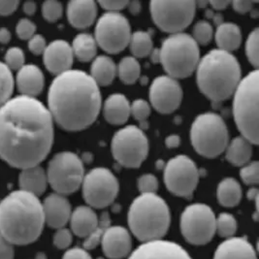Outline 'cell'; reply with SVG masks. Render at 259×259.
<instances>
[{
  "mask_svg": "<svg viewBox=\"0 0 259 259\" xmlns=\"http://www.w3.org/2000/svg\"><path fill=\"white\" fill-rule=\"evenodd\" d=\"M104 117L107 121L114 125L124 124L130 117V103L123 95H110L104 103Z\"/></svg>",
  "mask_w": 259,
  "mask_h": 259,
  "instance_id": "484cf974",
  "label": "cell"
},
{
  "mask_svg": "<svg viewBox=\"0 0 259 259\" xmlns=\"http://www.w3.org/2000/svg\"><path fill=\"white\" fill-rule=\"evenodd\" d=\"M152 106L161 114L175 112L183 100V90L176 79L167 76L156 77L150 88Z\"/></svg>",
  "mask_w": 259,
  "mask_h": 259,
  "instance_id": "2e32d148",
  "label": "cell"
},
{
  "mask_svg": "<svg viewBox=\"0 0 259 259\" xmlns=\"http://www.w3.org/2000/svg\"><path fill=\"white\" fill-rule=\"evenodd\" d=\"M218 200L224 207H235L242 198V189L240 184L233 178L224 179L217 189Z\"/></svg>",
  "mask_w": 259,
  "mask_h": 259,
  "instance_id": "f546056e",
  "label": "cell"
},
{
  "mask_svg": "<svg viewBox=\"0 0 259 259\" xmlns=\"http://www.w3.org/2000/svg\"><path fill=\"white\" fill-rule=\"evenodd\" d=\"M110 218L109 214L107 212H103L101 214V218L99 219L98 225L95 228V231L90 236H88L85 238V241L83 243V247L84 249H93L95 247H97L102 240V236L104 234L105 230L110 225Z\"/></svg>",
  "mask_w": 259,
  "mask_h": 259,
  "instance_id": "d590c367",
  "label": "cell"
},
{
  "mask_svg": "<svg viewBox=\"0 0 259 259\" xmlns=\"http://www.w3.org/2000/svg\"><path fill=\"white\" fill-rule=\"evenodd\" d=\"M199 177L198 168L187 155H177L165 165L163 179L166 188L180 197L190 198L192 196Z\"/></svg>",
  "mask_w": 259,
  "mask_h": 259,
  "instance_id": "9a60e30c",
  "label": "cell"
},
{
  "mask_svg": "<svg viewBox=\"0 0 259 259\" xmlns=\"http://www.w3.org/2000/svg\"><path fill=\"white\" fill-rule=\"evenodd\" d=\"M130 50L134 58H146L153 51V38L150 32L138 30L132 33L130 41Z\"/></svg>",
  "mask_w": 259,
  "mask_h": 259,
  "instance_id": "1f68e13d",
  "label": "cell"
},
{
  "mask_svg": "<svg viewBox=\"0 0 259 259\" xmlns=\"http://www.w3.org/2000/svg\"><path fill=\"white\" fill-rule=\"evenodd\" d=\"M213 259H257V256L246 239L232 237L218 247Z\"/></svg>",
  "mask_w": 259,
  "mask_h": 259,
  "instance_id": "603a6c76",
  "label": "cell"
},
{
  "mask_svg": "<svg viewBox=\"0 0 259 259\" xmlns=\"http://www.w3.org/2000/svg\"><path fill=\"white\" fill-rule=\"evenodd\" d=\"M72 243V232L69 229L62 227L58 229L54 236V244L60 249H65L69 247Z\"/></svg>",
  "mask_w": 259,
  "mask_h": 259,
  "instance_id": "f6af8a7d",
  "label": "cell"
},
{
  "mask_svg": "<svg viewBox=\"0 0 259 259\" xmlns=\"http://www.w3.org/2000/svg\"><path fill=\"white\" fill-rule=\"evenodd\" d=\"M14 89L15 78L12 71L4 62L0 61V107L12 98Z\"/></svg>",
  "mask_w": 259,
  "mask_h": 259,
  "instance_id": "836d02e7",
  "label": "cell"
},
{
  "mask_svg": "<svg viewBox=\"0 0 259 259\" xmlns=\"http://www.w3.org/2000/svg\"><path fill=\"white\" fill-rule=\"evenodd\" d=\"M194 150L202 156L214 158L224 153L229 134L224 118L214 113H204L194 119L190 128Z\"/></svg>",
  "mask_w": 259,
  "mask_h": 259,
  "instance_id": "ba28073f",
  "label": "cell"
},
{
  "mask_svg": "<svg viewBox=\"0 0 259 259\" xmlns=\"http://www.w3.org/2000/svg\"><path fill=\"white\" fill-rule=\"evenodd\" d=\"M214 37L219 50L228 53L237 50L242 43L241 30L233 23H223L218 25Z\"/></svg>",
  "mask_w": 259,
  "mask_h": 259,
  "instance_id": "4316f807",
  "label": "cell"
},
{
  "mask_svg": "<svg viewBox=\"0 0 259 259\" xmlns=\"http://www.w3.org/2000/svg\"><path fill=\"white\" fill-rule=\"evenodd\" d=\"M160 50V63L168 76L185 79L196 70L200 60L199 45L187 33L171 34L163 41Z\"/></svg>",
  "mask_w": 259,
  "mask_h": 259,
  "instance_id": "52a82bcc",
  "label": "cell"
},
{
  "mask_svg": "<svg viewBox=\"0 0 259 259\" xmlns=\"http://www.w3.org/2000/svg\"><path fill=\"white\" fill-rule=\"evenodd\" d=\"M19 5V1H0V16L11 15L18 9Z\"/></svg>",
  "mask_w": 259,
  "mask_h": 259,
  "instance_id": "f907efd6",
  "label": "cell"
},
{
  "mask_svg": "<svg viewBox=\"0 0 259 259\" xmlns=\"http://www.w3.org/2000/svg\"><path fill=\"white\" fill-rule=\"evenodd\" d=\"M54 122L37 98L12 97L0 107V157L21 170L40 164L54 144Z\"/></svg>",
  "mask_w": 259,
  "mask_h": 259,
  "instance_id": "6da1fadb",
  "label": "cell"
},
{
  "mask_svg": "<svg viewBox=\"0 0 259 259\" xmlns=\"http://www.w3.org/2000/svg\"><path fill=\"white\" fill-rule=\"evenodd\" d=\"M111 149L119 164L126 168H138L148 156L149 140L139 127L127 125L116 132Z\"/></svg>",
  "mask_w": 259,
  "mask_h": 259,
  "instance_id": "30bf717a",
  "label": "cell"
},
{
  "mask_svg": "<svg viewBox=\"0 0 259 259\" xmlns=\"http://www.w3.org/2000/svg\"><path fill=\"white\" fill-rule=\"evenodd\" d=\"M36 9H37V5L33 1H26L23 4V11L28 16L33 15L36 12Z\"/></svg>",
  "mask_w": 259,
  "mask_h": 259,
  "instance_id": "11a10c76",
  "label": "cell"
},
{
  "mask_svg": "<svg viewBox=\"0 0 259 259\" xmlns=\"http://www.w3.org/2000/svg\"><path fill=\"white\" fill-rule=\"evenodd\" d=\"M128 259H191L184 247L177 243L157 240L143 243L137 247Z\"/></svg>",
  "mask_w": 259,
  "mask_h": 259,
  "instance_id": "e0dca14e",
  "label": "cell"
},
{
  "mask_svg": "<svg viewBox=\"0 0 259 259\" xmlns=\"http://www.w3.org/2000/svg\"><path fill=\"white\" fill-rule=\"evenodd\" d=\"M150 10L154 24L162 31L181 33L192 23L196 11L195 1H152Z\"/></svg>",
  "mask_w": 259,
  "mask_h": 259,
  "instance_id": "8fae6325",
  "label": "cell"
},
{
  "mask_svg": "<svg viewBox=\"0 0 259 259\" xmlns=\"http://www.w3.org/2000/svg\"><path fill=\"white\" fill-rule=\"evenodd\" d=\"M233 99V115L241 136L252 145L258 144V70L252 71L239 82Z\"/></svg>",
  "mask_w": 259,
  "mask_h": 259,
  "instance_id": "8992f818",
  "label": "cell"
},
{
  "mask_svg": "<svg viewBox=\"0 0 259 259\" xmlns=\"http://www.w3.org/2000/svg\"><path fill=\"white\" fill-rule=\"evenodd\" d=\"M48 184L61 195H68L82 186L84 168L82 158L76 153L61 152L53 156L48 165Z\"/></svg>",
  "mask_w": 259,
  "mask_h": 259,
  "instance_id": "9c48e42d",
  "label": "cell"
},
{
  "mask_svg": "<svg viewBox=\"0 0 259 259\" xmlns=\"http://www.w3.org/2000/svg\"><path fill=\"white\" fill-rule=\"evenodd\" d=\"M42 207L45 224L52 228H62L70 221L71 205L64 195L56 192L48 195L42 203Z\"/></svg>",
  "mask_w": 259,
  "mask_h": 259,
  "instance_id": "ffe728a7",
  "label": "cell"
},
{
  "mask_svg": "<svg viewBox=\"0 0 259 259\" xmlns=\"http://www.w3.org/2000/svg\"><path fill=\"white\" fill-rule=\"evenodd\" d=\"M90 75L98 87H106L115 80L117 66L108 56H99L94 59Z\"/></svg>",
  "mask_w": 259,
  "mask_h": 259,
  "instance_id": "83f0119b",
  "label": "cell"
},
{
  "mask_svg": "<svg viewBox=\"0 0 259 259\" xmlns=\"http://www.w3.org/2000/svg\"><path fill=\"white\" fill-rule=\"evenodd\" d=\"M19 185L22 190L39 197L47 189V173L40 165L22 169L19 176Z\"/></svg>",
  "mask_w": 259,
  "mask_h": 259,
  "instance_id": "cb8c5ba5",
  "label": "cell"
},
{
  "mask_svg": "<svg viewBox=\"0 0 259 259\" xmlns=\"http://www.w3.org/2000/svg\"><path fill=\"white\" fill-rule=\"evenodd\" d=\"M117 74L121 82L126 84H132L140 78V63L134 57L123 58L117 66Z\"/></svg>",
  "mask_w": 259,
  "mask_h": 259,
  "instance_id": "d6a6232c",
  "label": "cell"
},
{
  "mask_svg": "<svg viewBox=\"0 0 259 259\" xmlns=\"http://www.w3.org/2000/svg\"><path fill=\"white\" fill-rule=\"evenodd\" d=\"M131 27L128 20L120 13L107 12L95 26L97 46L108 54H118L130 45Z\"/></svg>",
  "mask_w": 259,
  "mask_h": 259,
  "instance_id": "7c38bea8",
  "label": "cell"
},
{
  "mask_svg": "<svg viewBox=\"0 0 259 259\" xmlns=\"http://www.w3.org/2000/svg\"><path fill=\"white\" fill-rule=\"evenodd\" d=\"M14 255L12 244L0 234V259H14Z\"/></svg>",
  "mask_w": 259,
  "mask_h": 259,
  "instance_id": "c3c4849f",
  "label": "cell"
},
{
  "mask_svg": "<svg viewBox=\"0 0 259 259\" xmlns=\"http://www.w3.org/2000/svg\"><path fill=\"white\" fill-rule=\"evenodd\" d=\"M128 224L131 232L144 243L161 240L170 225L168 205L156 193L141 194L130 206Z\"/></svg>",
  "mask_w": 259,
  "mask_h": 259,
  "instance_id": "5b68a950",
  "label": "cell"
},
{
  "mask_svg": "<svg viewBox=\"0 0 259 259\" xmlns=\"http://www.w3.org/2000/svg\"><path fill=\"white\" fill-rule=\"evenodd\" d=\"M11 32L6 27H0V43L1 44H8L11 41Z\"/></svg>",
  "mask_w": 259,
  "mask_h": 259,
  "instance_id": "db71d44e",
  "label": "cell"
},
{
  "mask_svg": "<svg viewBox=\"0 0 259 259\" xmlns=\"http://www.w3.org/2000/svg\"><path fill=\"white\" fill-rule=\"evenodd\" d=\"M240 176L246 185H257L259 182V166L257 161H249L240 171Z\"/></svg>",
  "mask_w": 259,
  "mask_h": 259,
  "instance_id": "b9f144b4",
  "label": "cell"
},
{
  "mask_svg": "<svg viewBox=\"0 0 259 259\" xmlns=\"http://www.w3.org/2000/svg\"><path fill=\"white\" fill-rule=\"evenodd\" d=\"M165 144L169 149L177 148L181 144V139L178 135H170L165 139Z\"/></svg>",
  "mask_w": 259,
  "mask_h": 259,
  "instance_id": "f5cc1de1",
  "label": "cell"
},
{
  "mask_svg": "<svg viewBox=\"0 0 259 259\" xmlns=\"http://www.w3.org/2000/svg\"><path fill=\"white\" fill-rule=\"evenodd\" d=\"M97 4L93 0H73L67 5V18L72 26L87 28L95 23Z\"/></svg>",
  "mask_w": 259,
  "mask_h": 259,
  "instance_id": "7402d4cb",
  "label": "cell"
},
{
  "mask_svg": "<svg viewBox=\"0 0 259 259\" xmlns=\"http://www.w3.org/2000/svg\"><path fill=\"white\" fill-rule=\"evenodd\" d=\"M138 189L141 194H154L158 189V181L152 174H145L138 180Z\"/></svg>",
  "mask_w": 259,
  "mask_h": 259,
  "instance_id": "7bdbcfd3",
  "label": "cell"
},
{
  "mask_svg": "<svg viewBox=\"0 0 259 259\" xmlns=\"http://www.w3.org/2000/svg\"><path fill=\"white\" fill-rule=\"evenodd\" d=\"M212 19L213 20V23L217 24V25H220V24H222L223 23H224L223 15H220V14H213Z\"/></svg>",
  "mask_w": 259,
  "mask_h": 259,
  "instance_id": "94428289",
  "label": "cell"
},
{
  "mask_svg": "<svg viewBox=\"0 0 259 259\" xmlns=\"http://www.w3.org/2000/svg\"><path fill=\"white\" fill-rule=\"evenodd\" d=\"M44 225L42 202L35 195L20 189L0 202V234L13 246L35 242Z\"/></svg>",
  "mask_w": 259,
  "mask_h": 259,
  "instance_id": "3957f363",
  "label": "cell"
},
{
  "mask_svg": "<svg viewBox=\"0 0 259 259\" xmlns=\"http://www.w3.org/2000/svg\"><path fill=\"white\" fill-rule=\"evenodd\" d=\"M130 115L140 123V130L148 128V118L151 115V105L144 99H136L130 104Z\"/></svg>",
  "mask_w": 259,
  "mask_h": 259,
  "instance_id": "8d00e7d4",
  "label": "cell"
},
{
  "mask_svg": "<svg viewBox=\"0 0 259 259\" xmlns=\"http://www.w3.org/2000/svg\"><path fill=\"white\" fill-rule=\"evenodd\" d=\"M226 159L234 166H244L250 161L252 144L243 136H238L226 147Z\"/></svg>",
  "mask_w": 259,
  "mask_h": 259,
  "instance_id": "f1b7e54d",
  "label": "cell"
},
{
  "mask_svg": "<svg viewBox=\"0 0 259 259\" xmlns=\"http://www.w3.org/2000/svg\"><path fill=\"white\" fill-rule=\"evenodd\" d=\"M259 29L255 28L247 37L246 42V54L250 64L257 70L259 65L258 38Z\"/></svg>",
  "mask_w": 259,
  "mask_h": 259,
  "instance_id": "74e56055",
  "label": "cell"
},
{
  "mask_svg": "<svg viewBox=\"0 0 259 259\" xmlns=\"http://www.w3.org/2000/svg\"><path fill=\"white\" fill-rule=\"evenodd\" d=\"M130 12L133 15H137L141 11V3L139 1H128V5H127Z\"/></svg>",
  "mask_w": 259,
  "mask_h": 259,
  "instance_id": "9f6ffc18",
  "label": "cell"
},
{
  "mask_svg": "<svg viewBox=\"0 0 259 259\" xmlns=\"http://www.w3.org/2000/svg\"><path fill=\"white\" fill-rule=\"evenodd\" d=\"M43 60L48 70L57 76L71 70L74 54L70 44L64 40L53 41L43 53Z\"/></svg>",
  "mask_w": 259,
  "mask_h": 259,
  "instance_id": "ac0fdd59",
  "label": "cell"
},
{
  "mask_svg": "<svg viewBox=\"0 0 259 259\" xmlns=\"http://www.w3.org/2000/svg\"><path fill=\"white\" fill-rule=\"evenodd\" d=\"M104 254L110 259H122L131 251L132 240L130 232L122 226H109L102 236Z\"/></svg>",
  "mask_w": 259,
  "mask_h": 259,
  "instance_id": "d6986e66",
  "label": "cell"
},
{
  "mask_svg": "<svg viewBox=\"0 0 259 259\" xmlns=\"http://www.w3.org/2000/svg\"><path fill=\"white\" fill-rule=\"evenodd\" d=\"M99 5L103 9L107 10L108 12L119 13L120 10L127 7L128 1H123V0H119V1H100Z\"/></svg>",
  "mask_w": 259,
  "mask_h": 259,
  "instance_id": "7dc6e473",
  "label": "cell"
},
{
  "mask_svg": "<svg viewBox=\"0 0 259 259\" xmlns=\"http://www.w3.org/2000/svg\"><path fill=\"white\" fill-rule=\"evenodd\" d=\"M47 48L45 37L41 34H35L28 40V49L35 56L43 55Z\"/></svg>",
  "mask_w": 259,
  "mask_h": 259,
  "instance_id": "bcb514c9",
  "label": "cell"
},
{
  "mask_svg": "<svg viewBox=\"0 0 259 259\" xmlns=\"http://www.w3.org/2000/svg\"><path fill=\"white\" fill-rule=\"evenodd\" d=\"M62 13H63V7L59 1L48 0L45 1L42 5L43 17L50 23L59 21L62 16Z\"/></svg>",
  "mask_w": 259,
  "mask_h": 259,
  "instance_id": "60d3db41",
  "label": "cell"
},
{
  "mask_svg": "<svg viewBox=\"0 0 259 259\" xmlns=\"http://www.w3.org/2000/svg\"><path fill=\"white\" fill-rule=\"evenodd\" d=\"M62 259H93L90 255V253L87 251V249H83L81 247H73L68 249Z\"/></svg>",
  "mask_w": 259,
  "mask_h": 259,
  "instance_id": "681fc988",
  "label": "cell"
},
{
  "mask_svg": "<svg viewBox=\"0 0 259 259\" xmlns=\"http://www.w3.org/2000/svg\"><path fill=\"white\" fill-rule=\"evenodd\" d=\"M151 60L154 64L160 63V50L159 49H153V51L150 54Z\"/></svg>",
  "mask_w": 259,
  "mask_h": 259,
  "instance_id": "680465c9",
  "label": "cell"
},
{
  "mask_svg": "<svg viewBox=\"0 0 259 259\" xmlns=\"http://www.w3.org/2000/svg\"><path fill=\"white\" fill-rule=\"evenodd\" d=\"M71 47L74 57L80 61L88 62L95 59L98 46L94 36L89 33H80L74 38Z\"/></svg>",
  "mask_w": 259,
  "mask_h": 259,
  "instance_id": "4dcf8cb0",
  "label": "cell"
},
{
  "mask_svg": "<svg viewBox=\"0 0 259 259\" xmlns=\"http://www.w3.org/2000/svg\"><path fill=\"white\" fill-rule=\"evenodd\" d=\"M233 9L240 14H246L250 11L253 6V2L250 1H234L232 2Z\"/></svg>",
  "mask_w": 259,
  "mask_h": 259,
  "instance_id": "816d5d0a",
  "label": "cell"
},
{
  "mask_svg": "<svg viewBox=\"0 0 259 259\" xmlns=\"http://www.w3.org/2000/svg\"><path fill=\"white\" fill-rule=\"evenodd\" d=\"M99 87L91 75L71 69L57 76L48 93V110L61 128L80 131L91 126L101 110Z\"/></svg>",
  "mask_w": 259,
  "mask_h": 259,
  "instance_id": "7a4b0ae2",
  "label": "cell"
},
{
  "mask_svg": "<svg viewBox=\"0 0 259 259\" xmlns=\"http://www.w3.org/2000/svg\"><path fill=\"white\" fill-rule=\"evenodd\" d=\"M209 4L215 10H224L230 4V2L221 0V1H211Z\"/></svg>",
  "mask_w": 259,
  "mask_h": 259,
  "instance_id": "6f0895ef",
  "label": "cell"
},
{
  "mask_svg": "<svg viewBox=\"0 0 259 259\" xmlns=\"http://www.w3.org/2000/svg\"><path fill=\"white\" fill-rule=\"evenodd\" d=\"M45 78L42 70L33 64H24L18 70L15 85L21 95L36 98L44 89Z\"/></svg>",
  "mask_w": 259,
  "mask_h": 259,
  "instance_id": "44dd1931",
  "label": "cell"
},
{
  "mask_svg": "<svg viewBox=\"0 0 259 259\" xmlns=\"http://www.w3.org/2000/svg\"><path fill=\"white\" fill-rule=\"evenodd\" d=\"M69 222L71 230L75 235L87 238L95 231L99 219L93 208L89 206H80L72 212Z\"/></svg>",
  "mask_w": 259,
  "mask_h": 259,
  "instance_id": "d4e9b609",
  "label": "cell"
},
{
  "mask_svg": "<svg viewBox=\"0 0 259 259\" xmlns=\"http://www.w3.org/2000/svg\"><path fill=\"white\" fill-rule=\"evenodd\" d=\"M257 196H258V190H257V189H251L248 190V192H247V197H248L250 200L257 199Z\"/></svg>",
  "mask_w": 259,
  "mask_h": 259,
  "instance_id": "91938a15",
  "label": "cell"
},
{
  "mask_svg": "<svg viewBox=\"0 0 259 259\" xmlns=\"http://www.w3.org/2000/svg\"><path fill=\"white\" fill-rule=\"evenodd\" d=\"M241 80L238 59L231 53L219 49L205 55L196 68L201 93L213 102L224 101L234 95Z\"/></svg>",
  "mask_w": 259,
  "mask_h": 259,
  "instance_id": "277c9868",
  "label": "cell"
},
{
  "mask_svg": "<svg viewBox=\"0 0 259 259\" xmlns=\"http://www.w3.org/2000/svg\"><path fill=\"white\" fill-rule=\"evenodd\" d=\"M16 32L22 40H29L36 34V24L29 19H22L16 26Z\"/></svg>",
  "mask_w": 259,
  "mask_h": 259,
  "instance_id": "ee69618b",
  "label": "cell"
},
{
  "mask_svg": "<svg viewBox=\"0 0 259 259\" xmlns=\"http://www.w3.org/2000/svg\"><path fill=\"white\" fill-rule=\"evenodd\" d=\"M82 188L83 198L90 207L103 209L117 198L119 185L109 169L98 167L84 174Z\"/></svg>",
  "mask_w": 259,
  "mask_h": 259,
  "instance_id": "5bb4252c",
  "label": "cell"
},
{
  "mask_svg": "<svg viewBox=\"0 0 259 259\" xmlns=\"http://www.w3.org/2000/svg\"><path fill=\"white\" fill-rule=\"evenodd\" d=\"M25 56L24 51L19 47L8 49L5 54V64L11 71L20 70L24 65Z\"/></svg>",
  "mask_w": 259,
  "mask_h": 259,
  "instance_id": "ab89813d",
  "label": "cell"
},
{
  "mask_svg": "<svg viewBox=\"0 0 259 259\" xmlns=\"http://www.w3.org/2000/svg\"><path fill=\"white\" fill-rule=\"evenodd\" d=\"M213 29L212 24L206 21H199L193 27V35L191 36L198 45H207L211 42Z\"/></svg>",
  "mask_w": 259,
  "mask_h": 259,
  "instance_id": "f35d334b",
  "label": "cell"
},
{
  "mask_svg": "<svg viewBox=\"0 0 259 259\" xmlns=\"http://www.w3.org/2000/svg\"><path fill=\"white\" fill-rule=\"evenodd\" d=\"M181 231L192 245L208 244L215 233V215L205 204H192L185 209L181 217Z\"/></svg>",
  "mask_w": 259,
  "mask_h": 259,
  "instance_id": "4fadbf2b",
  "label": "cell"
},
{
  "mask_svg": "<svg viewBox=\"0 0 259 259\" xmlns=\"http://www.w3.org/2000/svg\"><path fill=\"white\" fill-rule=\"evenodd\" d=\"M237 221L230 213L224 212L215 218V232L222 237L232 238L237 231Z\"/></svg>",
  "mask_w": 259,
  "mask_h": 259,
  "instance_id": "e575fe53",
  "label": "cell"
}]
</instances>
